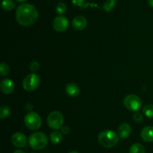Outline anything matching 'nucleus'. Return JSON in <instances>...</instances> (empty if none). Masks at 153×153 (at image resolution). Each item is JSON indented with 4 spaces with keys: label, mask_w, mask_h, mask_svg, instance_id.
<instances>
[{
    "label": "nucleus",
    "mask_w": 153,
    "mask_h": 153,
    "mask_svg": "<svg viewBox=\"0 0 153 153\" xmlns=\"http://www.w3.org/2000/svg\"><path fill=\"white\" fill-rule=\"evenodd\" d=\"M38 19V12L34 5L28 3L19 4L16 10V20L23 26H29Z\"/></svg>",
    "instance_id": "f257e3e1"
},
{
    "label": "nucleus",
    "mask_w": 153,
    "mask_h": 153,
    "mask_svg": "<svg viewBox=\"0 0 153 153\" xmlns=\"http://www.w3.org/2000/svg\"><path fill=\"white\" fill-rule=\"evenodd\" d=\"M119 135L111 130H105L100 132L98 136V140L100 145L107 148H113L118 143Z\"/></svg>",
    "instance_id": "f03ea898"
},
{
    "label": "nucleus",
    "mask_w": 153,
    "mask_h": 153,
    "mask_svg": "<svg viewBox=\"0 0 153 153\" xmlns=\"http://www.w3.org/2000/svg\"><path fill=\"white\" fill-rule=\"evenodd\" d=\"M28 143L33 149H43L48 144L47 136L43 132H34L30 135Z\"/></svg>",
    "instance_id": "7ed1b4c3"
},
{
    "label": "nucleus",
    "mask_w": 153,
    "mask_h": 153,
    "mask_svg": "<svg viewBox=\"0 0 153 153\" xmlns=\"http://www.w3.org/2000/svg\"><path fill=\"white\" fill-rule=\"evenodd\" d=\"M25 126L30 130H37L41 127L42 120L40 116L35 112H29L24 118Z\"/></svg>",
    "instance_id": "20e7f679"
},
{
    "label": "nucleus",
    "mask_w": 153,
    "mask_h": 153,
    "mask_svg": "<svg viewBox=\"0 0 153 153\" xmlns=\"http://www.w3.org/2000/svg\"><path fill=\"white\" fill-rule=\"evenodd\" d=\"M48 125L52 129L59 130L64 124V116L59 111H52L47 117Z\"/></svg>",
    "instance_id": "39448f33"
},
{
    "label": "nucleus",
    "mask_w": 153,
    "mask_h": 153,
    "mask_svg": "<svg viewBox=\"0 0 153 153\" xmlns=\"http://www.w3.org/2000/svg\"><path fill=\"white\" fill-rule=\"evenodd\" d=\"M40 83V78L39 75L32 73L28 74L22 81V87L25 90L31 92L38 88Z\"/></svg>",
    "instance_id": "423d86ee"
},
{
    "label": "nucleus",
    "mask_w": 153,
    "mask_h": 153,
    "mask_svg": "<svg viewBox=\"0 0 153 153\" xmlns=\"http://www.w3.org/2000/svg\"><path fill=\"white\" fill-rule=\"evenodd\" d=\"M124 106L126 108L131 111H137L142 105L141 99L137 95L134 94H130L126 96L123 100Z\"/></svg>",
    "instance_id": "0eeeda50"
},
{
    "label": "nucleus",
    "mask_w": 153,
    "mask_h": 153,
    "mask_svg": "<svg viewBox=\"0 0 153 153\" xmlns=\"http://www.w3.org/2000/svg\"><path fill=\"white\" fill-rule=\"evenodd\" d=\"M68 19L66 16H62V15L56 16L54 19L53 22H52V27H53L54 29L57 32H59L66 31L68 28Z\"/></svg>",
    "instance_id": "6e6552de"
},
{
    "label": "nucleus",
    "mask_w": 153,
    "mask_h": 153,
    "mask_svg": "<svg viewBox=\"0 0 153 153\" xmlns=\"http://www.w3.org/2000/svg\"><path fill=\"white\" fill-rule=\"evenodd\" d=\"M11 142L14 146L23 148L27 144L26 136L21 132H16L11 136Z\"/></svg>",
    "instance_id": "1a4fd4ad"
},
{
    "label": "nucleus",
    "mask_w": 153,
    "mask_h": 153,
    "mask_svg": "<svg viewBox=\"0 0 153 153\" xmlns=\"http://www.w3.org/2000/svg\"><path fill=\"white\" fill-rule=\"evenodd\" d=\"M87 23L88 21L87 19L84 16H76L74 17L72 22V25H73V28L77 31H82L87 26Z\"/></svg>",
    "instance_id": "9d476101"
},
{
    "label": "nucleus",
    "mask_w": 153,
    "mask_h": 153,
    "mask_svg": "<svg viewBox=\"0 0 153 153\" xmlns=\"http://www.w3.org/2000/svg\"><path fill=\"white\" fill-rule=\"evenodd\" d=\"M1 90L4 94H10L14 90V84L10 79H3L1 82Z\"/></svg>",
    "instance_id": "9b49d317"
},
{
    "label": "nucleus",
    "mask_w": 153,
    "mask_h": 153,
    "mask_svg": "<svg viewBox=\"0 0 153 153\" xmlns=\"http://www.w3.org/2000/svg\"><path fill=\"white\" fill-rule=\"evenodd\" d=\"M140 136L146 142H153V126L143 128L140 133Z\"/></svg>",
    "instance_id": "f8f14e48"
},
{
    "label": "nucleus",
    "mask_w": 153,
    "mask_h": 153,
    "mask_svg": "<svg viewBox=\"0 0 153 153\" xmlns=\"http://www.w3.org/2000/svg\"><path fill=\"white\" fill-rule=\"evenodd\" d=\"M131 132V128L128 123H123L118 128V135L120 138H127Z\"/></svg>",
    "instance_id": "ddd939ff"
},
{
    "label": "nucleus",
    "mask_w": 153,
    "mask_h": 153,
    "mask_svg": "<svg viewBox=\"0 0 153 153\" xmlns=\"http://www.w3.org/2000/svg\"><path fill=\"white\" fill-rule=\"evenodd\" d=\"M65 91L70 97H76L79 94V87L74 82H69L65 87Z\"/></svg>",
    "instance_id": "4468645a"
},
{
    "label": "nucleus",
    "mask_w": 153,
    "mask_h": 153,
    "mask_svg": "<svg viewBox=\"0 0 153 153\" xmlns=\"http://www.w3.org/2000/svg\"><path fill=\"white\" fill-rule=\"evenodd\" d=\"M62 133L60 132L59 130H54L50 134V140L51 142L54 144H58L62 140Z\"/></svg>",
    "instance_id": "2eb2a0df"
},
{
    "label": "nucleus",
    "mask_w": 153,
    "mask_h": 153,
    "mask_svg": "<svg viewBox=\"0 0 153 153\" xmlns=\"http://www.w3.org/2000/svg\"><path fill=\"white\" fill-rule=\"evenodd\" d=\"M1 5L3 10L7 11L12 10L15 8V4L13 0H2Z\"/></svg>",
    "instance_id": "dca6fc26"
},
{
    "label": "nucleus",
    "mask_w": 153,
    "mask_h": 153,
    "mask_svg": "<svg viewBox=\"0 0 153 153\" xmlns=\"http://www.w3.org/2000/svg\"><path fill=\"white\" fill-rule=\"evenodd\" d=\"M129 153H145V148L140 143H134L130 147Z\"/></svg>",
    "instance_id": "f3484780"
},
{
    "label": "nucleus",
    "mask_w": 153,
    "mask_h": 153,
    "mask_svg": "<svg viewBox=\"0 0 153 153\" xmlns=\"http://www.w3.org/2000/svg\"><path fill=\"white\" fill-rule=\"evenodd\" d=\"M10 110L6 105H1L0 106V118L1 119H4V118H7L9 115H10Z\"/></svg>",
    "instance_id": "a211bd4d"
},
{
    "label": "nucleus",
    "mask_w": 153,
    "mask_h": 153,
    "mask_svg": "<svg viewBox=\"0 0 153 153\" xmlns=\"http://www.w3.org/2000/svg\"><path fill=\"white\" fill-rule=\"evenodd\" d=\"M116 3V0H107L106 2L104 4V5H103V9H104L105 11L110 12L111 10L115 7Z\"/></svg>",
    "instance_id": "6ab92c4d"
},
{
    "label": "nucleus",
    "mask_w": 153,
    "mask_h": 153,
    "mask_svg": "<svg viewBox=\"0 0 153 153\" xmlns=\"http://www.w3.org/2000/svg\"><path fill=\"white\" fill-rule=\"evenodd\" d=\"M143 112L147 117H153V104H146L143 106Z\"/></svg>",
    "instance_id": "aec40b11"
},
{
    "label": "nucleus",
    "mask_w": 153,
    "mask_h": 153,
    "mask_svg": "<svg viewBox=\"0 0 153 153\" xmlns=\"http://www.w3.org/2000/svg\"><path fill=\"white\" fill-rule=\"evenodd\" d=\"M9 70H10V68H9L8 65L6 63L1 62L0 64V74H1V76H6L9 73Z\"/></svg>",
    "instance_id": "412c9836"
},
{
    "label": "nucleus",
    "mask_w": 153,
    "mask_h": 153,
    "mask_svg": "<svg viewBox=\"0 0 153 153\" xmlns=\"http://www.w3.org/2000/svg\"><path fill=\"white\" fill-rule=\"evenodd\" d=\"M67 11V5L64 2L58 3L56 7V12L59 15L64 14Z\"/></svg>",
    "instance_id": "4be33fe9"
},
{
    "label": "nucleus",
    "mask_w": 153,
    "mask_h": 153,
    "mask_svg": "<svg viewBox=\"0 0 153 153\" xmlns=\"http://www.w3.org/2000/svg\"><path fill=\"white\" fill-rule=\"evenodd\" d=\"M73 3L82 8H85L90 4L89 3H85V0H73Z\"/></svg>",
    "instance_id": "5701e85b"
},
{
    "label": "nucleus",
    "mask_w": 153,
    "mask_h": 153,
    "mask_svg": "<svg viewBox=\"0 0 153 153\" xmlns=\"http://www.w3.org/2000/svg\"><path fill=\"white\" fill-rule=\"evenodd\" d=\"M29 69L31 72H36L40 69V63L37 61H33L30 64Z\"/></svg>",
    "instance_id": "b1692460"
},
{
    "label": "nucleus",
    "mask_w": 153,
    "mask_h": 153,
    "mask_svg": "<svg viewBox=\"0 0 153 153\" xmlns=\"http://www.w3.org/2000/svg\"><path fill=\"white\" fill-rule=\"evenodd\" d=\"M133 118H134V120L136 122H140L143 121V116L140 112H138L136 111L134 113V115H133Z\"/></svg>",
    "instance_id": "393cba45"
},
{
    "label": "nucleus",
    "mask_w": 153,
    "mask_h": 153,
    "mask_svg": "<svg viewBox=\"0 0 153 153\" xmlns=\"http://www.w3.org/2000/svg\"><path fill=\"white\" fill-rule=\"evenodd\" d=\"M61 133L66 135L70 134V129L68 126H63V127L61 128Z\"/></svg>",
    "instance_id": "a878e982"
},
{
    "label": "nucleus",
    "mask_w": 153,
    "mask_h": 153,
    "mask_svg": "<svg viewBox=\"0 0 153 153\" xmlns=\"http://www.w3.org/2000/svg\"><path fill=\"white\" fill-rule=\"evenodd\" d=\"M148 3L151 7L153 8V0H148Z\"/></svg>",
    "instance_id": "bb28decb"
},
{
    "label": "nucleus",
    "mask_w": 153,
    "mask_h": 153,
    "mask_svg": "<svg viewBox=\"0 0 153 153\" xmlns=\"http://www.w3.org/2000/svg\"><path fill=\"white\" fill-rule=\"evenodd\" d=\"M13 153H25V152L22 151V150H16V151L13 152Z\"/></svg>",
    "instance_id": "cd10ccee"
},
{
    "label": "nucleus",
    "mask_w": 153,
    "mask_h": 153,
    "mask_svg": "<svg viewBox=\"0 0 153 153\" xmlns=\"http://www.w3.org/2000/svg\"><path fill=\"white\" fill-rule=\"evenodd\" d=\"M16 1H17L18 2H23L26 1V0H16Z\"/></svg>",
    "instance_id": "c85d7f7f"
},
{
    "label": "nucleus",
    "mask_w": 153,
    "mask_h": 153,
    "mask_svg": "<svg viewBox=\"0 0 153 153\" xmlns=\"http://www.w3.org/2000/svg\"><path fill=\"white\" fill-rule=\"evenodd\" d=\"M69 153H79V152H76V151H72Z\"/></svg>",
    "instance_id": "c756f323"
},
{
    "label": "nucleus",
    "mask_w": 153,
    "mask_h": 153,
    "mask_svg": "<svg viewBox=\"0 0 153 153\" xmlns=\"http://www.w3.org/2000/svg\"><path fill=\"white\" fill-rule=\"evenodd\" d=\"M33 153H34V152H33Z\"/></svg>",
    "instance_id": "7c9ffc66"
}]
</instances>
